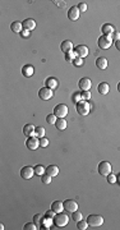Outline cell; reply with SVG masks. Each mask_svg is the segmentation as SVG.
<instances>
[{"label":"cell","mask_w":120,"mask_h":230,"mask_svg":"<svg viewBox=\"0 0 120 230\" xmlns=\"http://www.w3.org/2000/svg\"><path fill=\"white\" fill-rule=\"evenodd\" d=\"M75 110L79 115H87L91 111V105L87 101H79L75 104Z\"/></svg>","instance_id":"obj_1"},{"label":"cell","mask_w":120,"mask_h":230,"mask_svg":"<svg viewBox=\"0 0 120 230\" xmlns=\"http://www.w3.org/2000/svg\"><path fill=\"white\" fill-rule=\"evenodd\" d=\"M68 221H69V216L65 215V213H63V212L56 213L55 218H54V224H55V226H58V228L65 226L66 224H68Z\"/></svg>","instance_id":"obj_2"},{"label":"cell","mask_w":120,"mask_h":230,"mask_svg":"<svg viewBox=\"0 0 120 230\" xmlns=\"http://www.w3.org/2000/svg\"><path fill=\"white\" fill-rule=\"evenodd\" d=\"M87 223L92 228H98L103 224V218L101 215H89L87 219Z\"/></svg>","instance_id":"obj_3"},{"label":"cell","mask_w":120,"mask_h":230,"mask_svg":"<svg viewBox=\"0 0 120 230\" xmlns=\"http://www.w3.org/2000/svg\"><path fill=\"white\" fill-rule=\"evenodd\" d=\"M54 115L56 118H64L65 115H68V106L65 104H59L54 107Z\"/></svg>","instance_id":"obj_4"},{"label":"cell","mask_w":120,"mask_h":230,"mask_svg":"<svg viewBox=\"0 0 120 230\" xmlns=\"http://www.w3.org/2000/svg\"><path fill=\"white\" fill-rule=\"evenodd\" d=\"M98 173L103 177H108V175L111 173V164L108 161H101L98 164Z\"/></svg>","instance_id":"obj_5"},{"label":"cell","mask_w":120,"mask_h":230,"mask_svg":"<svg viewBox=\"0 0 120 230\" xmlns=\"http://www.w3.org/2000/svg\"><path fill=\"white\" fill-rule=\"evenodd\" d=\"M52 96H54V93H52V90L51 88H49V87H42V88H40L38 90V97L41 99V100H50Z\"/></svg>","instance_id":"obj_6"},{"label":"cell","mask_w":120,"mask_h":230,"mask_svg":"<svg viewBox=\"0 0 120 230\" xmlns=\"http://www.w3.org/2000/svg\"><path fill=\"white\" fill-rule=\"evenodd\" d=\"M73 52H74V55L77 58H82L83 59L84 56L88 55V47L86 45H78V46H75L73 49Z\"/></svg>","instance_id":"obj_7"},{"label":"cell","mask_w":120,"mask_h":230,"mask_svg":"<svg viewBox=\"0 0 120 230\" xmlns=\"http://www.w3.org/2000/svg\"><path fill=\"white\" fill-rule=\"evenodd\" d=\"M97 42H98V46H100L101 49L106 50V49H109V47L113 45V44H111V42H113V38H111L110 36H103V35H102V36L98 38Z\"/></svg>","instance_id":"obj_8"},{"label":"cell","mask_w":120,"mask_h":230,"mask_svg":"<svg viewBox=\"0 0 120 230\" xmlns=\"http://www.w3.org/2000/svg\"><path fill=\"white\" fill-rule=\"evenodd\" d=\"M63 205H64V210H66L68 212H74L78 210V203L74 199H65L63 202Z\"/></svg>","instance_id":"obj_9"},{"label":"cell","mask_w":120,"mask_h":230,"mask_svg":"<svg viewBox=\"0 0 120 230\" xmlns=\"http://www.w3.org/2000/svg\"><path fill=\"white\" fill-rule=\"evenodd\" d=\"M35 174V170L31 168V166H23L22 170H21V177L23 179H31Z\"/></svg>","instance_id":"obj_10"},{"label":"cell","mask_w":120,"mask_h":230,"mask_svg":"<svg viewBox=\"0 0 120 230\" xmlns=\"http://www.w3.org/2000/svg\"><path fill=\"white\" fill-rule=\"evenodd\" d=\"M26 146H27L30 150H36L40 146V139L37 137H28L26 141Z\"/></svg>","instance_id":"obj_11"},{"label":"cell","mask_w":120,"mask_h":230,"mask_svg":"<svg viewBox=\"0 0 120 230\" xmlns=\"http://www.w3.org/2000/svg\"><path fill=\"white\" fill-rule=\"evenodd\" d=\"M78 86H79V88H81L82 91H88V90L91 88V86H92V82H91L89 78L84 77V78H81V79H79Z\"/></svg>","instance_id":"obj_12"},{"label":"cell","mask_w":120,"mask_h":230,"mask_svg":"<svg viewBox=\"0 0 120 230\" xmlns=\"http://www.w3.org/2000/svg\"><path fill=\"white\" fill-rule=\"evenodd\" d=\"M79 14H81V12H79L78 7H72L68 12V18L70 21H77L79 18Z\"/></svg>","instance_id":"obj_13"},{"label":"cell","mask_w":120,"mask_h":230,"mask_svg":"<svg viewBox=\"0 0 120 230\" xmlns=\"http://www.w3.org/2000/svg\"><path fill=\"white\" fill-rule=\"evenodd\" d=\"M101 31L103 33V36H111L115 31H114V27L110 24V23H105L102 27H101Z\"/></svg>","instance_id":"obj_14"},{"label":"cell","mask_w":120,"mask_h":230,"mask_svg":"<svg viewBox=\"0 0 120 230\" xmlns=\"http://www.w3.org/2000/svg\"><path fill=\"white\" fill-rule=\"evenodd\" d=\"M22 26H23L24 30L31 31V30H33L35 27H36V22H35L33 19H31V18H27V19H24V21L22 22Z\"/></svg>","instance_id":"obj_15"},{"label":"cell","mask_w":120,"mask_h":230,"mask_svg":"<svg viewBox=\"0 0 120 230\" xmlns=\"http://www.w3.org/2000/svg\"><path fill=\"white\" fill-rule=\"evenodd\" d=\"M35 130H36V128L32 125V124H26L24 127H23V134L24 136H30V137H32V136H35Z\"/></svg>","instance_id":"obj_16"},{"label":"cell","mask_w":120,"mask_h":230,"mask_svg":"<svg viewBox=\"0 0 120 230\" xmlns=\"http://www.w3.org/2000/svg\"><path fill=\"white\" fill-rule=\"evenodd\" d=\"M60 49H61V51L63 52H69V51H72V49H73V42L72 41H69V40H65V41H63L61 42V45H60Z\"/></svg>","instance_id":"obj_17"},{"label":"cell","mask_w":120,"mask_h":230,"mask_svg":"<svg viewBox=\"0 0 120 230\" xmlns=\"http://www.w3.org/2000/svg\"><path fill=\"white\" fill-rule=\"evenodd\" d=\"M45 85H46V87H49V88H51V90H54V88H56V87H58L59 82H58V79H56V78L50 77V78H47V79L45 81Z\"/></svg>","instance_id":"obj_18"},{"label":"cell","mask_w":120,"mask_h":230,"mask_svg":"<svg viewBox=\"0 0 120 230\" xmlns=\"http://www.w3.org/2000/svg\"><path fill=\"white\" fill-rule=\"evenodd\" d=\"M22 28H23L22 22L16 21V22H13V23L10 24V30L14 32V33H21V32H22Z\"/></svg>","instance_id":"obj_19"},{"label":"cell","mask_w":120,"mask_h":230,"mask_svg":"<svg viewBox=\"0 0 120 230\" xmlns=\"http://www.w3.org/2000/svg\"><path fill=\"white\" fill-rule=\"evenodd\" d=\"M46 174H49L50 177H56L59 174V168L56 165H50L46 168Z\"/></svg>","instance_id":"obj_20"},{"label":"cell","mask_w":120,"mask_h":230,"mask_svg":"<svg viewBox=\"0 0 120 230\" xmlns=\"http://www.w3.org/2000/svg\"><path fill=\"white\" fill-rule=\"evenodd\" d=\"M51 210H54L56 213H60V212L64 210V205H63V202H60V201H55V202H52V205H51Z\"/></svg>","instance_id":"obj_21"},{"label":"cell","mask_w":120,"mask_h":230,"mask_svg":"<svg viewBox=\"0 0 120 230\" xmlns=\"http://www.w3.org/2000/svg\"><path fill=\"white\" fill-rule=\"evenodd\" d=\"M97 90H98V92H100L101 95H108V93H109V91H110V86H109V83L102 82V83H100V85H98Z\"/></svg>","instance_id":"obj_22"},{"label":"cell","mask_w":120,"mask_h":230,"mask_svg":"<svg viewBox=\"0 0 120 230\" xmlns=\"http://www.w3.org/2000/svg\"><path fill=\"white\" fill-rule=\"evenodd\" d=\"M33 66L32 65H24L23 68H22V74L24 76V77H31V76H33Z\"/></svg>","instance_id":"obj_23"},{"label":"cell","mask_w":120,"mask_h":230,"mask_svg":"<svg viewBox=\"0 0 120 230\" xmlns=\"http://www.w3.org/2000/svg\"><path fill=\"white\" fill-rule=\"evenodd\" d=\"M96 66L98 69H106L108 68V59L106 58H98L96 60Z\"/></svg>","instance_id":"obj_24"},{"label":"cell","mask_w":120,"mask_h":230,"mask_svg":"<svg viewBox=\"0 0 120 230\" xmlns=\"http://www.w3.org/2000/svg\"><path fill=\"white\" fill-rule=\"evenodd\" d=\"M55 127L59 129V130H64L66 128V120L64 118H58L56 123H55Z\"/></svg>","instance_id":"obj_25"},{"label":"cell","mask_w":120,"mask_h":230,"mask_svg":"<svg viewBox=\"0 0 120 230\" xmlns=\"http://www.w3.org/2000/svg\"><path fill=\"white\" fill-rule=\"evenodd\" d=\"M35 136H36L37 138H42V137L45 136V128H42V127H37V128H36V130H35Z\"/></svg>","instance_id":"obj_26"},{"label":"cell","mask_w":120,"mask_h":230,"mask_svg":"<svg viewBox=\"0 0 120 230\" xmlns=\"http://www.w3.org/2000/svg\"><path fill=\"white\" fill-rule=\"evenodd\" d=\"M33 223L40 228V226H42V216L40 215V213H37V215H35L33 216Z\"/></svg>","instance_id":"obj_27"},{"label":"cell","mask_w":120,"mask_h":230,"mask_svg":"<svg viewBox=\"0 0 120 230\" xmlns=\"http://www.w3.org/2000/svg\"><path fill=\"white\" fill-rule=\"evenodd\" d=\"M77 228H78L79 230H86V229L88 228V223L84 221V220L82 219V220H79V221L77 223Z\"/></svg>","instance_id":"obj_28"},{"label":"cell","mask_w":120,"mask_h":230,"mask_svg":"<svg viewBox=\"0 0 120 230\" xmlns=\"http://www.w3.org/2000/svg\"><path fill=\"white\" fill-rule=\"evenodd\" d=\"M82 218H83L82 213L79 212L78 210H77V211H74V212H72V219H73L75 223H78L79 220H82Z\"/></svg>","instance_id":"obj_29"},{"label":"cell","mask_w":120,"mask_h":230,"mask_svg":"<svg viewBox=\"0 0 120 230\" xmlns=\"http://www.w3.org/2000/svg\"><path fill=\"white\" fill-rule=\"evenodd\" d=\"M33 170H35V174H37V175H44V173L46 171V169H44L42 165H36Z\"/></svg>","instance_id":"obj_30"},{"label":"cell","mask_w":120,"mask_h":230,"mask_svg":"<svg viewBox=\"0 0 120 230\" xmlns=\"http://www.w3.org/2000/svg\"><path fill=\"white\" fill-rule=\"evenodd\" d=\"M56 120H58V119H56V116H55L54 114H49V115L46 116V121H47L49 124H54V125H55Z\"/></svg>","instance_id":"obj_31"},{"label":"cell","mask_w":120,"mask_h":230,"mask_svg":"<svg viewBox=\"0 0 120 230\" xmlns=\"http://www.w3.org/2000/svg\"><path fill=\"white\" fill-rule=\"evenodd\" d=\"M51 178H52V177H50L49 174H44V175H41V180H42V183H44V184H50V183H51Z\"/></svg>","instance_id":"obj_32"},{"label":"cell","mask_w":120,"mask_h":230,"mask_svg":"<svg viewBox=\"0 0 120 230\" xmlns=\"http://www.w3.org/2000/svg\"><path fill=\"white\" fill-rule=\"evenodd\" d=\"M23 229H24V230H36V229H38V226H37L35 223H28V224L24 225Z\"/></svg>","instance_id":"obj_33"},{"label":"cell","mask_w":120,"mask_h":230,"mask_svg":"<svg viewBox=\"0 0 120 230\" xmlns=\"http://www.w3.org/2000/svg\"><path fill=\"white\" fill-rule=\"evenodd\" d=\"M74 59H75L74 52L69 51V52H66V54H65V60H66V61H73Z\"/></svg>","instance_id":"obj_34"},{"label":"cell","mask_w":120,"mask_h":230,"mask_svg":"<svg viewBox=\"0 0 120 230\" xmlns=\"http://www.w3.org/2000/svg\"><path fill=\"white\" fill-rule=\"evenodd\" d=\"M73 64H74L75 66H82V65H83V59H82V58H77V56H75V59L73 60Z\"/></svg>","instance_id":"obj_35"},{"label":"cell","mask_w":120,"mask_h":230,"mask_svg":"<svg viewBox=\"0 0 120 230\" xmlns=\"http://www.w3.org/2000/svg\"><path fill=\"white\" fill-rule=\"evenodd\" d=\"M47 146H49V139L47 138H45V137L40 138V147H47Z\"/></svg>","instance_id":"obj_36"},{"label":"cell","mask_w":120,"mask_h":230,"mask_svg":"<svg viewBox=\"0 0 120 230\" xmlns=\"http://www.w3.org/2000/svg\"><path fill=\"white\" fill-rule=\"evenodd\" d=\"M108 182L109 183H111V184H114V183H116V175H114V174H109L108 175Z\"/></svg>","instance_id":"obj_37"},{"label":"cell","mask_w":120,"mask_h":230,"mask_svg":"<svg viewBox=\"0 0 120 230\" xmlns=\"http://www.w3.org/2000/svg\"><path fill=\"white\" fill-rule=\"evenodd\" d=\"M79 101H82L81 93H74V95H73V102L77 104V102H79Z\"/></svg>","instance_id":"obj_38"},{"label":"cell","mask_w":120,"mask_h":230,"mask_svg":"<svg viewBox=\"0 0 120 230\" xmlns=\"http://www.w3.org/2000/svg\"><path fill=\"white\" fill-rule=\"evenodd\" d=\"M81 96H82V100H88V99H91V92L83 91V92L81 93Z\"/></svg>","instance_id":"obj_39"},{"label":"cell","mask_w":120,"mask_h":230,"mask_svg":"<svg viewBox=\"0 0 120 230\" xmlns=\"http://www.w3.org/2000/svg\"><path fill=\"white\" fill-rule=\"evenodd\" d=\"M78 9H79V12H81V13L86 12V10H87V4H86V3H79Z\"/></svg>","instance_id":"obj_40"},{"label":"cell","mask_w":120,"mask_h":230,"mask_svg":"<svg viewBox=\"0 0 120 230\" xmlns=\"http://www.w3.org/2000/svg\"><path fill=\"white\" fill-rule=\"evenodd\" d=\"M55 215H56V212H55L54 210H50V211H47V212H46V218H49V219H54V218H55Z\"/></svg>","instance_id":"obj_41"},{"label":"cell","mask_w":120,"mask_h":230,"mask_svg":"<svg viewBox=\"0 0 120 230\" xmlns=\"http://www.w3.org/2000/svg\"><path fill=\"white\" fill-rule=\"evenodd\" d=\"M110 37H111L113 40H115V41H118V40H120V32H114Z\"/></svg>","instance_id":"obj_42"},{"label":"cell","mask_w":120,"mask_h":230,"mask_svg":"<svg viewBox=\"0 0 120 230\" xmlns=\"http://www.w3.org/2000/svg\"><path fill=\"white\" fill-rule=\"evenodd\" d=\"M54 3H55L58 7H60V8H64V7H65V2H63V0H61V2H54Z\"/></svg>","instance_id":"obj_43"},{"label":"cell","mask_w":120,"mask_h":230,"mask_svg":"<svg viewBox=\"0 0 120 230\" xmlns=\"http://www.w3.org/2000/svg\"><path fill=\"white\" fill-rule=\"evenodd\" d=\"M21 33H22V36H23V37H27V36H30V31H28V30H23Z\"/></svg>","instance_id":"obj_44"},{"label":"cell","mask_w":120,"mask_h":230,"mask_svg":"<svg viewBox=\"0 0 120 230\" xmlns=\"http://www.w3.org/2000/svg\"><path fill=\"white\" fill-rule=\"evenodd\" d=\"M115 46H116V49L120 51V40H118V41H115Z\"/></svg>","instance_id":"obj_45"},{"label":"cell","mask_w":120,"mask_h":230,"mask_svg":"<svg viewBox=\"0 0 120 230\" xmlns=\"http://www.w3.org/2000/svg\"><path fill=\"white\" fill-rule=\"evenodd\" d=\"M118 91H119V92H120V82H119V83H118Z\"/></svg>","instance_id":"obj_46"}]
</instances>
